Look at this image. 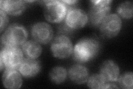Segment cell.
I'll return each mask as SVG.
<instances>
[{
  "instance_id": "cell-11",
  "label": "cell",
  "mask_w": 133,
  "mask_h": 89,
  "mask_svg": "<svg viewBox=\"0 0 133 89\" xmlns=\"http://www.w3.org/2000/svg\"><path fill=\"white\" fill-rule=\"evenodd\" d=\"M100 74L103 76L107 82L117 81L120 76L119 66L113 61L110 60H106L101 66Z\"/></svg>"
},
{
  "instance_id": "cell-4",
  "label": "cell",
  "mask_w": 133,
  "mask_h": 89,
  "mask_svg": "<svg viewBox=\"0 0 133 89\" xmlns=\"http://www.w3.org/2000/svg\"><path fill=\"white\" fill-rule=\"evenodd\" d=\"M89 11V20L91 26L99 27L103 20L110 14L111 1H91Z\"/></svg>"
},
{
  "instance_id": "cell-15",
  "label": "cell",
  "mask_w": 133,
  "mask_h": 89,
  "mask_svg": "<svg viewBox=\"0 0 133 89\" xmlns=\"http://www.w3.org/2000/svg\"><path fill=\"white\" fill-rule=\"evenodd\" d=\"M22 51L27 57L36 59L41 55L42 48L38 42L31 40L26 41L22 45Z\"/></svg>"
},
{
  "instance_id": "cell-14",
  "label": "cell",
  "mask_w": 133,
  "mask_h": 89,
  "mask_svg": "<svg viewBox=\"0 0 133 89\" xmlns=\"http://www.w3.org/2000/svg\"><path fill=\"white\" fill-rule=\"evenodd\" d=\"M68 76L73 82L77 84H83L87 82L89 78V73L85 66L76 64L69 69Z\"/></svg>"
},
{
  "instance_id": "cell-19",
  "label": "cell",
  "mask_w": 133,
  "mask_h": 89,
  "mask_svg": "<svg viewBox=\"0 0 133 89\" xmlns=\"http://www.w3.org/2000/svg\"><path fill=\"white\" fill-rule=\"evenodd\" d=\"M118 82L120 87L125 89H132L133 87V74L128 72L119 76Z\"/></svg>"
},
{
  "instance_id": "cell-3",
  "label": "cell",
  "mask_w": 133,
  "mask_h": 89,
  "mask_svg": "<svg viewBox=\"0 0 133 89\" xmlns=\"http://www.w3.org/2000/svg\"><path fill=\"white\" fill-rule=\"evenodd\" d=\"M23 60L22 50L17 46H3L0 54L1 71L3 68L18 69Z\"/></svg>"
},
{
  "instance_id": "cell-10",
  "label": "cell",
  "mask_w": 133,
  "mask_h": 89,
  "mask_svg": "<svg viewBox=\"0 0 133 89\" xmlns=\"http://www.w3.org/2000/svg\"><path fill=\"white\" fill-rule=\"evenodd\" d=\"M41 69L40 62L35 58H23L18 68L19 73L26 78L35 77L38 74Z\"/></svg>"
},
{
  "instance_id": "cell-9",
  "label": "cell",
  "mask_w": 133,
  "mask_h": 89,
  "mask_svg": "<svg viewBox=\"0 0 133 89\" xmlns=\"http://www.w3.org/2000/svg\"><path fill=\"white\" fill-rule=\"evenodd\" d=\"M32 35L36 42L42 44H47L52 40L53 31L48 23L41 22L35 23L32 26Z\"/></svg>"
},
{
  "instance_id": "cell-7",
  "label": "cell",
  "mask_w": 133,
  "mask_h": 89,
  "mask_svg": "<svg viewBox=\"0 0 133 89\" xmlns=\"http://www.w3.org/2000/svg\"><path fill=\"white\" fill-rule=\"evenodd\" d=\"M122 27V20L116 14H109L100 25V31L105 38H113L117 36Z\"/></svg>"
},
{
  "instance_id": "cell-16",
  "label": "cell",
  "mask_w": 133,
  "mask_h": 89,
  "mask_svg": "<svg viewBox=\"0 0 133 89\" xmlns=\"http://www.w3.org/2000/svg\"><path fill=\"white\" fill-rule=\"evenodd\" d=\"M67 72L65 68L62 66H56L52 69L49 73V78L51 81L56 84L63 83L66 80Z\"/></svg>"
},
{
  "instance_id": "cell-13",
  "label": "cell",
  "mask_w": 133,
  "mask_h": 89,
  "mask_svg": "<svg viewBox=\"0 0 133 89\" xmlns=\"http://www.w3.org/2000/svg\"><path fill=\"white\" fill-rule=\"evenodd\" d=\"M26 1H1V10L6 14L18 16L22 14L26 8Z\"/></svg>"
},
{
  "instance_id": "cell-20",
  "label": "cell",
  "mask_w": 133,
  "mask_h": 89,
  "mask_svg": "<svg viewBox=\"0 0 133 89\" xmlns=\"http://www.w3.org/2000/svg\"><path fill=\"white\" fill-rule=\"evenodd\" d=\"M0 15H1V32H2L8 24V19L7 14L2 10H0Z\"/></svg>"
},
{
  "instance_id": "cell-2",
  "label": "cell",
  "mask_w": 133,
  "mask_h": 89,
  "mask_svg": "<svg viewBox=\"0 0 133 89\" xmlns=\"http://www.w3.org/2000/svg\"><path fill=\"white\" fill-rule=\"evenodd\" d=\"M28 37V32L22 25L14 23L8 27L1 37L3 46H19L23 45Z\"/></svg>"
},
{
  "instance_id": "cell-17",
  "label": "cell",
  "mask_w": 133,
  "mask_h": 89,
  "mask_svg": "<svg viewBox=\"0 0 133 89\" xmlns=\"http://www.w3.org/2000/svg\"><path fill=\"white\" fill-rule=\"evenodd\" d=\"M107 83L101 74H94L89 77L87 80V85L93 89L105 88Z\"/></svg>"
},
{
  "instance_id": "cell-8",
  "label": "cell",
  "mask_w": 133,
  "mask_h": 89,
  "mask_svg": "<svg viewBox=\"0 0 133 89\" xmlns=\"http://www.w3.org/2000/svg\"><path fill=\"white\" fill-rule=\"evenodd\" d=\"M88 21V15L82 9L73 7L67 10L65 24L72 30L83 28Z\"/></svg>"
},
{
  "instance_id": "cell-12",
  "label": "cell",
  "mask_w": 133,
  "mask_h": 89,
  "mask_svg": "<svg viewBox=\"0 0 133 89\" xmlns=\"http://www.w3.org/2000/svg\"><path fill=\"white\" fill-rule=\"evenodd\" d=\"M2 82L7 88L17 89L22 86L23 82L19 72L15 69H6L2 76Z\"/></svg>"
},
{
  "instance_id": "cell-1",
  "label": "cell",
  "mask_w": 133,
  "mask_h": 89,
  "mask_svg": "<svg viewBox=\"0 0 133 89\" xmlns=\"http://www.w3.org/2000/svg\"><path fill=\"white\" fill-rule=\"evenodd\" d=\"M100 50L99 42L93 38H84L75 45L73 49L74 60L79 63L89 61L97 56Z\"/></svg>"
},
{
  "instance_id": "cell-5",
  "label": "cell",
  "mask_w": 133,
  "mask_h": 89,
  "mask_svg": "<svg viewBox=\"0 0 133 89\" xmlns=\"http://www.w3.org/2000/svg\"><path fill=\"white\" fill-rule=\"evenodd\" d=\"M43 2L44 15L49 22L59 23L65 19L67 8L62 1H46Z\"/></svg>"
},
{
  "instance_id": "cell-18",
  "label": "cell",
  "mask_w": 133,
  "mask_h": 89,
  "mask_svg": "<svg viewBox=\"0 0 133 89\" xmlns=\"http://www.w3.org/2000/svg\"><path fill=\"white\" fill-rule=\"evenodd\" d=\"M118 14L125 19H130L132 17V2L127 1L120 4L117 8Z\"/></svg>"
},
{
  "instance_id": "cell-6",
  "label": "cell",
  "mask_w": 133,
  "mask_h": 89,
  "mask_svg": "<svg viewBox=\"0 0 133 89\" xmlns=\"http://www.w3.org/2000/svg\"><path fill=\"white\" fill-rule=\"evenodd\" d=\"M51 50L55 57L64 59L69 57L73 52V45L69 38L65 35L57 36L52 42Z\"/></svg>"
}]
</instances>
